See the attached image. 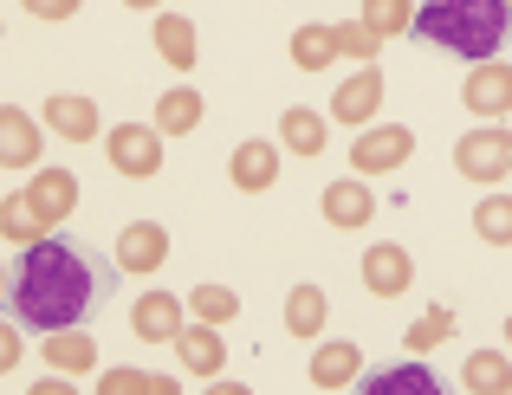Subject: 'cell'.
I'll use <instances>...</instances> for the list:
<instances>
[{
    "mask_svg": "<svg viewBox=\"0 0 512 395\" xmlns=\"http://www.w3.org/2000/svg\"><path fill=\"white\" fill-rule=\"evenodd\" d=\"M7 298H13V318L33 324L39 337L46 331H78L91 311V266L78 260V247L65 240H33L20 253V272L7 279Z\"/></svg>",
    "mask_w": 512,
    "mask_h": 395,
    "instance_id": "cell-1",
    "label": "cell"
},
{
    "mask_svg": "<svg viewBox=\"0 0 512 395\" xmlns=\"http://www.w3.org/2000/svg\"><path fill=\"white\" fill-rule=\"evenodd\" d=\"M506 26H512L506 0H428V7H415L409 33L441 52H461V59L487 65L506 46Z\"/></svg>",
    "mask_w": 512,
    "mask_h": 395,
    "instance_id": "cell-2",
    "label": "cell"
},
{
    "mask_svg": "<svg viewBox=\"0 0 512 395\" xmlns=\"http://www.w3.org/2000/svg\"><path fill=\"white\" fill-rule=\"evenodd\" d=\"M454 169H461L467 182H480V188L506 182V169H512V130H500V124L467 130L461 143H454Z\"/></svg>",
    "mask_w": 512,
    "mask_h": 395,
    "instance_id": "cell-3",
    "label": "cell"
},
{
    "mask_svg": "<svg viewBox=\"0 0 512 395\" xmlns=\"http://www.w3.org/2000/svg\"><path fill=\"white\" fill-rule=\"evenodd\" d=\"M104 156H111L117 175L150 182V175H163V136H156L150 124H111L104 130Z\"/></svg>",
    "mask_w": 512,
    "mask_h": 395,
    "instance_id": "cell-4",
    "label": "cell"
},
{
    "mask_svg": "<svg viewBox=\"0 0 512 395\" xmlns=\"http://www.w3.org/2000/svg\"><path fill=\"white\" fill-rule=\"evenodd\" d=\"M409 149H415V130H402V124H370V130H357V143H350V175H389V169H402L409 162Z\"/></svg>",
    "mask_w": 512,
    "mask_h": 395,
    "instance_id": "cell-5",
    "label": "cell"
},
{
    "mask_svg": "<svg viewBox=\"0 0 512 395\" xmlns=\"http://www.w3.org/2000/svg\"><path fill=\"white\" fill-rule=\"evenodd\" d=\"M383 98H389L383 72H376V65H357V72L338 85V98H331V117L350 124V130H370V117L383 111Z\"/></svg>",
    "mask_w": 512,
    "mask_h": 395,
    "instance_id": "cell-6",
    "label": "cell"
},
{
    "mask_svg": "<svg viewBox=\"0 0 512 395\" xmlns=\"http://www.w3.org/2000/svg\"><path fill=\"white\" fill-rule=\"evenodd\" d=\"M318 208H325V221H331V227L357 234V227H370V221H376V208H383V201L370 195V182H363V175H338V182L318 195Z\"/></svg>",
    "mask_w": 512,
    "mask_h": 395,
    "instance_id": "cell-7",
    "label": "cell"
},
{
    "mask_svg": "<svg viewBox=\"0 0 512 395\" xmlns=\"http://www.w3.org/2000/svg\"><path fill=\"white\" fill-rule=\"evenodd\" d=\"M39 130L65 136V143H98V136H104L98 104L78 98V91H59V98H46V111H39Z\"/></svg>",
    "mask_w": 512,
    "mask_h": 395,
    "instance_id": "cell-8",
    "label": "cell"
},
{
    "mask_svg": "<svg viewBox=\"0 0 512 395\" xmlns=\"http://www.w3.org/2000/svg\"><path fill=\"white\" fill-rule=\"evenodd\" d=\"M409 285H415V253H409V247L383 240V247L363 253V292H376V298H402Z\"/></svg>",
    "mask_w": 512,
    "mask_h": 395,
    "instance_id": "cell-9",
    "label": "cell"
},
{
    "mask_svg": "<svg viewBox=\"0 0 512 395\" xmlns=\"http://www.w3.org/2000/svg\"><path fill=\"white\" fill-rule=\"evenodd\" d=\"M461 104H467L474 117H487V124H500V117L512 111V65H500V59L474 65V72H467Z\"/></svg>",
    "mask_w": 512,
    "mask_h": 395,
    "instance_id": "cell-10",
    "label": "cell"
},
{
    "mask_svg": "<svg viewBox=\"0 0 512 395\" xmlns=\"http://www.w3.org/2000/svg\"><path fill=\"white\" fill-rule=\"evenodd\" d=\"M20 195L33 201V214L46 227H59V221H72V208H78V175L72 169H33V182H26Z\"/></svg>",
    "mask_w": 512,
    "mask_h": 395,
    "instance_id": "cell-11",
    "label": "cell"
},
{
    "mask_svg": "<svg viewBox=\"0 0 512 395\" xmlns=\"http://www.w3.org/2000/svg\"><path fill=\"white\" fill-rule=\"evenodd\" d=\"M39 117H26L20 104H0V169H39Z\"/></svg>",
    "mask_w": 512,
    "mask_h": 395,
    "instance_id": "cell-12",
    "label": "cell"
},
{
    "mask_svg": "<svg viewBox=\"0 0 512 395\" xmlns=\"http://www.w3.org/2000/svg\"><path fill=\"white\" fill-rule=\"evenodd\" d=\"M175 357H182V370H188V376H201V383H214V376L227 370V344H221V331H214V324H195V318L175 331Z\"/></svg>",
    "mask_w": 512,
    "mask_h": 395,
    "instance_id": "cell-13",
    "label": "cell"
},
{
    "mask_svg": "<svg viewBox=\"0 0 512 395\" xmlns=\"http://www.w3.org/2000/svg\"><path fill=\"white\" fill-rule=\"evenodd\" d=\"M279 156H286L279 143H266V136H253V143H240V149H234V162H227V175H234V188H240V195H266V188L279 182Z\"/></svg>",
    "mask_w": 512,
    "mask_h": 395,
    "instance_id": "cell-14",
    "label": "cell"
},
{
    "mask_svg": "<svg viewBox=\"0 0 512 395\" xmlns=\"http://www.w3.org/2000/svg\"><path fill=\"white\" fill-rule=\"evenodd\" d=\"M182 324H188V311H182V298H169V292H143L137 305H130V331H137L143 344H175Z\"/></svg>",
    "mask_w": 512,
    "mask_h": 395,
    "instance_id": "cell-15",
    "label": "cell"
},
{
    "mask_svg": "<svg viewBox=\"0 0 512 395\" xmlns=\"http://www.w3.org/2000/svg\"><path fill=\"white\" fill-rule=\"evenodd\" d=\"M363 376V350L357 344H344V337H325V344H312V389H325V395H338L350 389Z\"/></svg>",
    "mask_w": 512,
    "mask_h": 395,
    "instance_id": "cell-16",
    "label": "cell"
},
{
    "mask_svg": "<svg viewBox=\"0 0 512 395\" xmlns=\"http://www.w3.org/2000/svg\"><path fill=\"white\" fill-rule=\"evenodd\" d=\"M169 260V227L163 221H130L117 234V266L124 272H156Z\"/></svg>",
    "mask_w": 512,
    "mask_h": 395,
    "instance_id": "cell-17",
    "label": "cell"
},
{
    "mask_svg": "<svg viewBox=\"0 0 512 395\" xmlns=\"http://www.w3.org/2000/svg\"><path fill=\"white\" fill-rule=\"evenodd\" d=\"M150 46H156V59H163V65H175V72H195V59H201V46H195V20H182V13H156Z\"/></svg>",
    "mask_w": 512,
    "mask_h": 395,
    "instance_id": "cell-18",
    "label": "cell"
},
{
    "mask_svg": "<svg viewBox=\"0 0 512 395\" xmlns=\"http://www.w3.org/2000/svg\"><path fill=\"white\" fill-rule=\"evenodd\" d=\"M363 395H441V376L422 357H409V363H389V370H370Z\"/></svg>",
    "mask_w": 512,
    "mask_h": 395,
    "instance_id": "cell-19",
    "label": "cell"
},
{
    "mask_svg": "<svg viewBox=\"0 0 512 395\" xmlns=\"http://www.w3.org/2000/svg\"><path fill=\"white\" fill-rule=\"evenodd\" d=\"M331 143V117L305 111V104H292L286 117H279V149H292V156H325Z\"/></svg>",
    "mask_w": 512,
    "mask_h": 395,
    "instance_id": "cell-20",
    "label": "cell"
},
{
    "mask_svg": "<svg viewBox=\"0 0 512 395\" xmlns=\"http://www.w3.org/2000/svg\"><path fill=\"white\" fill-rule=\"evenodd\" d=\"M325 318H331V298L318 292V285H292L286 292V331L299 337V344H318Z\"/></svg>",
    "mask_w": 512,
    "mask_h": 395,
    "instance_id": "cell-21",
    "label": "cell"
},
{
    "mask_svg": "<svg viewBox=\"0 0 512 395\" xmlns=\"http://www.w3.org/2000/svg\"><path fill=\"white\" fill-rule=\"evenodd\" d=\"M201 111H208V98H201L195 85H175V91H163V98H156V136H188L201 124Z\"/></svg>",
    "mask_w": 512,
    "mask_h": 395,
    "instance_id": "cell-22",
    "label": "cell"
},
{
    "mask_svg": "<svg viewBox=\"0 0 512 395\" xmlns=\"http://www.w3.org/2000/svg\"><path fill=\"white\" fill-rule=\"evenodd\" d=\"M461 383H467V395H506L512 357H506V350H467V357H461Z\"/></svg>",
    "mask_w": 512,
    "mask_h": 395,
    "instance_id": "cell-23",
    "label": "cell"
},
{
    "mask_svg": "<svg viewBox=\"0 0 512 395\" xmlns=\"http://www.w3.org/2000/svg\"><path fill=\"white\" fill-rule=\"evenodd\" d=\"M46 363H52V376H85V370H98V344L85 331H46Z\"/></svg>",
    "mask_w": 512,
    "mask_h": 395,
    "instance_id": "cell-24",
    "label": "cell"
},
{
    "mask_svg": "<svg viewBox=\"0 0 512 395\" xmlns=\"http://www.w3.org/2000/svg\"><path fill=\"white\" fill-rule=\"evenodd\" d=\"M182 311H188L195 324H214V331H221V324H234V318H240V298L227 292V285H208V279H201L195 292L182 298Z\"/></svg>",
    "mask_w": 512,
    "mask_h": 395,
    "instance_id": "cell-25",
    "label": "cell"
},
{
    "mask_svg": "<svg viewBox=\"0 0 512 395\" xmlns=\"http://www.w3.org/2000/svg\"><path fill=\"white\" fill-rule=\"evenodd\" d=\"M454 324H461V318H454V305H428L422 318L402 331V350H409V357H428L435 344H448V337H454Z\"/></svg>",
    "mask_w": 512,
    "mask_h": 395,
    "instance_id": "cell-26",
    "label": "cell"
},
{
    "mask_svg": "<svg viewBox=\"0 0 512 395\" xmlns=\"http://www.w3.org/2000/svg\"><path fill=\"white\" fill-rule=\"evenodd\" d=\"M52 227L33 214V201L26 195H0V240H13V247H33V240H46Z\"/></svg>",
    "mask_w": 512,
    "mask_h": 395,
    "instance_id": "cell-27",
    "label": "cell"
},
{
    "mask_svg": "<svg viewBox=\"0 0 512 395\" xmlns=\"http://www.w3.org/2000/svg\"><path fill=\"white\" fill-rule=\"evenodd\" d=\"M357 20L370 26L376 39H402V33H409V20H415V0H363Z\"/></svg>",
    "mask_w": 512,
    "mask_h": 395,
    "instance_id": "cell-28",
    "label": "cell"
},
{
    "mask_svg": "<svg viewBox=\"0 0 512 395\" xmlns=\"http://www.w3.org/2000/svg\"><path fill=\"white\" fill-rule=\"evenodd\" d=\"M474 234L487 240V247H512V195L474 201Z\"/></svg>",
    "mask_w": 512,
    "mask_h": 395,
    "instance_id": "cell-29",
    "label": "cell"
},
{
    "mask_svg": "<svg viewBox=\"0 0 512 395\" xmlns=\"http://www.w3.org/2000/svg\"><path fill=\"white\" fill-rule=\"evenodd\" d=\"M331 59H338L331 26H299V33H292V65H299V72H325Z\"/></svg>",
    "mask_w": 512,
    "mask_h": 395,
    "instance_id": "cell-30",
    "label": "cell"
},
{
    "mask_svg": "<svg viewBox=\"0 0 512 395\" xmlns=\"http://www.w3.org/2000/svg\"><path fill=\"white\" fill-rule=\"evenodd\" d=\"M331 46H338V59L376 65V52H383V39H376V33H370L363 20H338V26H331Z\"/></svg>",
    "mask_w": 512,
    "mask_h": 395,
    "instance_id": "cell-31",
    "label": "cell"
},
{
    "mask_svg": "<svg viewBox=\"0 0 512 395\" xmlns=\"http://www.w3.org/2000/svg\"><path fill=\"white\" fill-rule=\"evenodd\" d=\"M91 395H143V370H137V363H111Z\"/></svg>",
    "mask_w": 512,
    "mask_h": 395,
    "instance_id": "cell-32",
    "label": "cell"
},
{
    "mask_svg": "<svg viewBox=\"0 0 512 395\" xmlns=\"http://www.w3.org/2000/svg\"><path fill=\"white\" fill-rule=\"evenodd\" d=\"M20 357H26L20 324H7V318H0V376H7V370H20Z\"/></svg>",
    "mask_w": 512,
    "mask_h": 395,
    "instance_id": "cell-33",
    "label": "cell"
},
{
    "mask_svg": "<svg viewBox=\"0 0 512 395\" xmlns=\"http://www.w3.org/2000/svg\"><path fill=\"white\" fill-rule=\"evenodd\" d=\"M26 13H39V20H72L78 0H26Z\"/></svg>",
    "mask_w": 512,
    "mask_h": 395,
    "instance_id": "cell-34",
    "label": "cell"
},
{
    "mask_svg": "<svg viewBox=\"0 0 512 395\" xmlns=\"http://www.w3.org/2000/svg\"><path fill=\"white\" fill-rule=\"evenodd\" d=\"M26 395H78V389H72V376H39Z\"/></svg>",
    "mask_w": 512,
    "mask_h": 395,
    "instance_id": "cell-35",
    "label": "cell"
},
{
    "mask_svg": "<svg viewBox=\"0 0 512 395\" xmlns=\"http://www.w3.org/2000/svg\"><path fill=\"white\" fill-rule=\"evenodd\" d=\"M143 395H182V383H175V376H150V370H143Z\"/></svg>",
    "mask_w": 512,
    "mask_h": 395,
    "instance_id": "cell-36",
    "label": "cell"
},
{
    "mask_svg": "<svg viewBox=\"0 0 512 395\" xmlns=\"http://www.w3.org/2000/svg\"><path fill=\"white\" fill-rule=\"evenodd\" d=\"M201 395H253V389H247V383H221V376H214V383L201 389Z\"/></svg>",
    "mask_w": 512,
    "mask_h": 395,
    "instance_id": "cell-37",
    "label": "cell"
},
{
    "mask_svg": "<svg viewBox=\"0 0 512 395\" xmlns=\"http://www.w3.org/2000/svg\"><path fill=\"white\" fill-rule=\"evenodd\" d=\"M124 7H137V13H156V7H163V0H124Z\"/></svg>",
    "mask_w": 512,
    "mask_h": 395,
    "instance_id": "cell-38",
    "label": "cell"
},
{
    "mask_svg": "<svg viewBox=\"0 0 512 395\" xmlns=\"http://www.w3.org/2000/svg\"><path fill=\"white\" fill-rule=\"evenodd\" d=\"M0 298H7V266H0Z\"/></svg>",
    "mask_w": 512,
    "mask_h": 395,
    "instance_id": "cell-39",
    "label": "cell"
},
{
    "mask_svg": "<svg viewBox=\"0 0 512 395\" xmlns=\"http://www.w3.org/2000/svg\"><path fill=\"white\" fill-rule=\"evenodd\" d=\"M506 350H512V318H506Z\"/></svg>",
    "mask_w": 512,
    "mask_h": 395,
    "instance_id": "cell-40",
    "label": "cell"
},
{
    "mask_svg": "<svg viewBox=\"0 0 512 395\" xmlns=\"http://www.w3.org/2000/svg\"><path fill=\"white\" fill-rule=\"evenodd\" d=\"M0 39H7V26H0Z\"/></svg>",
    "mask_w": 512,
    "mask_h": 395,
    "instance_id": "cell-41",
    "label": "cell"
},
{
    "mask_svg": "<svg viewBox=\"0 0 512 395\" xmlns=\"http://www.w3.org/2000/svg\"><path fill=\"white\" fill-rule=\"evenodd\" d=\"M506 13H512V0H506Z\"/></svg>",
    "mask_w": 512,
    "mask_h": 395,
    "instance_id": "cell-42",
    "label": "cell"
},
{
    "mask_svg": "<svg viewBox=\"0 0 512 395\" xmlns=\"http://www.w3.org/2000/svg\"><path fill=\"white\" fill-rule=\"evenodd\" d=\"M506 395H512V383H506Z\"/></svg>",
    "mask_w": 512,
    "mask_h": 395,
    "instance_id": "cell-43",
    "label": "cell"
},
{
    "mask_svg": "<svg viewBox=\"0 0 512 395\" xmlns=\"http://www.w3.org/2000/svg\"><path fill=\"white\" fill-rule=\"evenodd\" d=\"M506 175H512V169H506Z\"/></svg>",
    "mask_w": 512,
    "mask_h": 395,
    "instance_id": "cell-44",
    "label": "cell"
}]
</instances>
